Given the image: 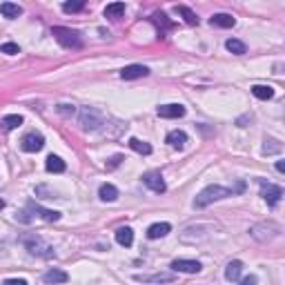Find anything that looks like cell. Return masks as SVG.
Returning <instances> with one entry per match:
<instances>
[{"mask_svg": "<svg viewBox=\"0 0 285 285\" xmlns=\"http://www.w3.org/2000/svg\"><path fill=\"white\" fill-rule=\"evenodd\" d=\"M172 270L183 272V274H198L201 272V263L189 261V259H176V261H172Z\"/></svg>", "mask_w": 285, "mask_h": 285, "instance_id": "obj_6", "label": "cell"}, {"mask_svg": "<svg viewBox=\"0 0 285 285\" xmlns=\"http://www.w3.org/2000/svg\"><path fill=\"white\" fill-rule=\"evenodd\" d=\"M130 147L134 152H138V154H143V156L152 154V145H150V143H145V140H140V138H130Z\"/></svg>", "mask_w": 285, "mask_h": 285, "instance_id": "obj_24", "label": "cell"}, {"mask_svg": "<svg viewBox=\"0 0 285 285\" xmlns=\"http://www.w3.org/2000/svg\"><path fill=\"white\" fill-rule=\"evenodd\" d=\"M43 145H45V138L40 134H36V131L25 134L23 140H20V147H23L25 152H38V150H43Z\"/></svg>", "mask_w": 285, "mask_h": 285, "instance_id": "obj_5", "label": "cell"}, {"mask_svg": "<svg viewBox=\"0 0 285 285\" xmlns=\"http://www.w3.org/2000/svg\"><path fill=\"white\" fill-rule=\"evenodd\" d=\"M0 52L2 53H9V56H14V53L20 52V47L16 43H5V45H0Z\"/></svg>", "mask_w": 285, "mask_h": 285, "instance_id": "obj_28", "label": "cell"}, {"mask_svg": "<svg viewBox=\"0 0 285 285\" xmlns=\"http://www.w3.org/2000/svg\"><path fill=\"white\" fill-rule=\"evenodd\" d=\"M176 11H179L181 16H183L185 20H187L189 25H198V18H196V14H194L189 7H185V5H181V7H176Z\"/></svg>", "mask_w": 285, "mask_h": 285, "instance_id": "obj_26", "label": "cell"}, {"mask_svg": "<svg viewBox=\"0 0 285 285\" xmlns=\"http://www.w3.org/2000/svg\"><path fill=\"white\" fill-rule=\"evenodd\" d=\"M169 230H172L169 223H154V225H150V230H147V236L150 238H163V236L169 234Z\"/></svg>", "mask_w": 285, "mask_h": 285, "instance_id": "obj_14", "label": "cell"}, {"mask_svg": "<svg viewBox=\"0 0 285 285\" xmlns=\"http://www.w3.org/2000/svg\"><path fill=\"white\" fill-rule=\"evenodd\" d=\"M167 143L174 147V150H183L185 143H187V134H185V131H181V130L169 131V134H167Z\"/></svg>", "mask_w": 285, "mask_h": 285, "instance_id": "obj_13", "label": "cell"}, {"mask_svg": "<svg viewBox=\"0 0 285 285\" xmlns=\"http://www.w3.org/2000/svg\"><path fill=\"white\" fill-rule=\"evenodd\" d=\"M176 276L172 272H160V274H136L134 281L138 283H172Z\"/></svg>", "mask_w": 285, "mask_h": 285, "instance_id": "obj_7", "label": "cell"}, {"mask_svg": "<svg viewBox=\"0 0 285 285\" xmlns=\"http://www.w3.org/2000/svg\"><path fill=\"white\" fill-rule=\"evenodd\" d=\"M276 140H265V147H263V152L265 154H274V152H279L281 150V145H274Z\"/></svg>", "mask_w": 285, "mask_h": 285, "instance_id": "obj_29", "label": "cell"}, {"mask_svg": "<svg viewBox=\"0 0 285 285\" xmlns=\"http://www.w3.org/2000/svg\"><path fill=\"white\" fill-rule=\"evenodd\" d=\"M2 207H5V201H2V198H0V209H2Z\"/></svg>", "mask_w": 285, "mask_h": 285, "instance_id": "obj_33", "label": "cell"}, {"mask_svg": "<svg viewBox=\"0 0 285 285\" xmlns=\"http://www.w3.org/2000/svg\"><path fill=\"white\" fill-rule=\"evenodd\" d=\"M125 14V2H111V5L105 7V18H121Z\"/></svg>", "mask_w": 285, "mask_h": 285, "instance_id": "obj_22", "label": "cell"}, {"mask_svg": "<svg viewBox=\"0 0 285 285\" xmlns=\"http://www.w3.org/2000/svg\"><path fill=\"white\" fill-rule=\"evenodd\" d=\"M2 285H29V283H27L25 279H7Z\"/></svg>", "mask_w": 285, "mask_h": 285, "instance_id": "obj_30", "label": "cell"}, {"mask_svg": "<svg viewBox=\"0 0 285 285\" xmlns=\"http://www.w3.org/2000/svg\"><path fill=\"white\" fill-rule=\"evenodd\" d=\"M241 272H243V263L241 261L227 263V267H225V279L227 281H238V279H241Z\"/></svg>", "mask_w": 285, "mask_h": 285, "instance_id": "obj_19", "label": "cell"}, {"mask_svg": "<svg viewBox=\"0 0 285 285\" xmlns=\"http://www.w3.org/2000/svg\"><path fill=\"white\" fill-rule=\"evenodd\" d=\"M150 74V69L145 65H127L121 69V78L123 80H134V78H143Z\"/></svg>", "mask_w": 285, "mask_h": 285, "instance_id": "obj_8", "label": "cell"}, {"mask_svg": "<svg viewBox=\"0 0 285 285\" xmlns=\"http://www.w3.org/2000/svg\"><path fill=\"white\" fill-rule=\"evenodd\" d=\"M0 14L5 16V18H18V16L23 14V7L14 5V2H2V5H0Z\"/></svg>", "mask_w": 285, "mask_h": 285, "instance_id": "obj_20", "label": "cell"}, {"mask_svg": "<svg viewBox=\"0 0 285 285\" xmlns=\"http://www.w3.org/2000/svg\"><path fill=\"white\" fill-rule=\"evenodd\" d=\"M98 196H101L103 201H107V203H114V201L118 198V189L114 187V185L105 183V185H101V189H98Z\"/></svg>", "mask_w": 285, "mask_h": 285, "instance_id": "obj_18", "label": "cell"}, {"mask_svg": "<svg viewBox=\"0 0 285 285\" xmlns=\"http://www.w3.org/2000/svg\"><path fill=\"white\" fill-rule=\"evenodd\" d=\"M25 245H27V250L31 252V254H40V256H47L43 250H52V247H47V245H43V241L40 238H25Z\"/></svg>", "mask_w": 285, "mask_h": 285, "instance_id": "obj_21", "label": "cell"}, {"mask_svg": "<svg viewBox=\"0 0 285 285\" xmlns=\"http://www.w3.org/2000/svg\"><path fill=\"white\" fill-rule=\"evenodd\" d=\"M276 169H279V172H285V163H283V160H279V163H276Z\"/></svg>", "mask_w": 285, "mask_h": 285, "instance_id": "obj_32", "label": "cell"}, {"mask_svg": "<svg viewBox=\"0 0 285 285\" xmlns=\"http://www.w3.org/2000/svg\"><path fill=\"white\" fill-rule=\"evenodd\" d=\"M143 183H145L147 187H150L152 192H156V194H165V189H167V185H165V181H163V174L156 172V169H152V172H145V174H143Z\"/></svg>", "mask_w": 285, "mask_h": 285, "instance_id": "obj_3", "label": "cell"}, {"mask_svg": "<svg viewBox=\"0 0 285 285\" xmlns=\"http://www.w3.org/2000/svg\"><path fill=\"white\" fill-rule=\"evenodd\" d=\"M52 34L56 36V40H58L63 47H67V49H80L82 47L80 34L74 31V29H67V27H53Z\"/></svg>", "mask_w": 285, "mask_h": 285, "instance_id": "obj_2", "label": "cell"}, {"mask_svg": "<svg viewBox=\"0 0 285 285\" xmlns=\"http://www.w3.org/2000/svg\"><path fill=\"white\" fill-rule=\"evenodd\" d=\"M225 47H227V52L236 53V56H243V53H245V45H243L241 40H236V38H230L225 43Z\"/></svg>", "mask_w": 285, "mask_h": 285, "instance_id": "obj_25", "label": "cell"}, {"mask_svg": "<svg viewBox=\"0 0 285 285\" xmlns=\"http://www.w3.org/2000/svg\"><path fill=\"white\" fill-rule=\"evenodd\" d=\"M29 209H31V212H34V214H38L40 218L49 221V223L60 221V212H53V209H45V207H40L38 203H29Z\"/></svg>", "mask_w": 285, "mask_h": 285, "instance_id": "obj_11", "label": "cell"}, {"mask_svg": "<svg viewBox=\"0 0 285 285\" xmlns=\"http://www.w3.org/2000/svg\"><path fill=\"white\" fill-rule=\"evenodd\" d=\"M227 196H232V189L221 187V185H209V187H205L203 192L194 198V207L203 209L209 203H214V201H221V198H227Z\"/></svg>", "mask_w": 285, "mask_h": 285, "instance_id": "obj_1", "label": "cell"}, {"mask_svg": "<svg viewBox=\"0 0 285 285\" xmlns=\"http://www.w3.org/2000/svg\"><path fill=\"white\" fill-rule=\"evenodd\" d=\"M20 125H23V116H18V114H9V116H5L0 121V130L2 131H11Z\"/></svg>", "mask_w": 285, "mask_h": 285, "instance_id": "obj_17", "label": "cell"}, {"mask_svg": "<svg viewBox=\"0 0 285 285\" xmlns=\"http://www.w3.org/2000/svg\"><path fill=\"white\" fill-rule=\"evenodd\" d=\"M116 243L123 247H131V243H134V230L127 225L118 227L116 230Z\"/></svg>", "mask_w": 285, "mask_h": 285, "instance_id": "obj_12", "label": "cell"}, {"mask_svg": "<svg viewBox=\"0 0 285 285\" xmlns=\"http://www.w3.org/2000/svg\"><path fill=\"white\" fill-rule=\"evenodd\" d=\"M67 279H69L67 272H63V270H49V272H45V276H43V281H45V283H49V285L65 283Z\"/></svg>", "mask_w": 285, "mask_h": 285, "instance_id": "obj_16", "label": "cell"}, {"mask_svg": "<svg viewBox=\"0 0 285 285\" xmlns=\"http://www.w3.org/2000/svg\"><path fill=\"white\" fill-rule=\"evenodd\" d=\"M261 196L267 201V205H272V207H274V205L281 201V196H283V189H281L279 185H272V183L261 181Z\"/></svg>", "mask_w": 285, "mask_h": 285, "instance_id": "obj_4", "label": "cell"}, {"mask_svg": "<svg viewBox=\"0 0 285 285\" xmlns=\"http://www.w3.org/2000/svg\"><path fill=\"white\" fill-rule=\"evenodd\" d=\"M241 285H256V276H245V279H241Z\"/></svg>", "mask_w": 285, "mask_h": 285, "instance_id": "obj_31", "label": "cell"}, {"mask_svg": "<svg viewBox=\"0 0 285 285\" xmlns=\"http://www.w3.org/2000/svg\"><path fill=\"white\" fill-rule=\"evenodd\" d=\"M158 116L160 118H181V116H185V107L179 105V103L163 105V107H158Z\"/></svg>", "mask_w": 285, "mask_h": 285, "instance_id": "obj_9", "label": "cell"}, {"mask_svg": "<svg viewBox=\"0 0 285 285\" xmlns=\"http://www.w3.org/2000/svg\"><path fill=\"white\" fill-rule=\"evenodd\" d=\"M209 25H212V27H221V29H230V27L236 25V18L230 14H214L212 18H209Z\"/></svg>", "mask_w": 285, "mask_h": 285, "instance_id": "obj_10", "label": "cell"}, {"mask_svg": "<svg viewBox=\"0 0 285 285\" xmlns=\"http://www.w3.org/2000/svg\"><path fill=\"white\" fill-rule=\"evenodd\" d=\"M252 94H254L256 98H261V101L274 98V89H272L270 85H254V87H252Z\"/></svg>", "mask_w": 285, "mask_h": 285, "instance_id": "obj_23", "label": "cell"}, {"mask_svg": "<svg viewBox=\"0 0 285 285\" xmlns=\"http://www.w3.org/2000/svg\"><path fill=\"white\" fill-rule=\"evenodd\" d=\"M80 9H85V2H82V0H78V2H65L63 5L65 14H76V11H80Z\"/></svg>", "mask_w": 285, "mask_h": 285, "instance_id": "obj_27", "label": "cell"}, {"mask_svg": "<svg viewBox=\"0 0 285 285\" xmlns=\"http://www.w3.org/2000/svg\"><path fill=\"white\" fill-rule=\"evenodd\" d=\"M45 167H47V172L60 174V172H65V160L60 158V156H56V154H49L47 156V163H45Z\"/></svg>", "mask_w": 285, "mask_h": 285, "instance_id": "obj_15", "label": "cell"}]
</instances>
